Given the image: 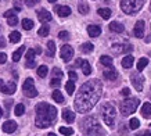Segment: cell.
I'll return each mask as SVG.
<instances>
[{"label":"cell","mask_w":151,"mask_h":136,"mask_svg":"<svg viewBox=\"0 0 151 136\" xmlns=\"http://www.w3.org/2000/svg\"><path fill=\"white\" fill-rule=\"evenodd\" d=\"M133 61H134L133 56H126V57H124V60H122V67L124 68H130L133 65Z\"/></svg>","instance_id":"cb8c5ba5"},{"label":"cell","mask_w":151,"mask_h":136,"mask_svg":"<svg viewBox=\"0 0 151 136\" xmlns=\"http://www.w3.org/2000/svg\"><path fill=\"white\" fill-rule=\"evenodd\" d=\"M13 15H15L14 10H9V11H6V13H4V17H6V18H10V17H13Z\"/></svg>","instance_id":"bcb514c9"},{"label":"cell","mask_w":151,"mask_h":136,"mask_svg":"<svg viewBox=\"0 0 151 136\" xmlns=\"http://www.w3.org/2000/svg\"><path fill=\"white\" fill-rule=\"evenodd\" d=\"M68 77L71 78V81H75V79L78 78V75H76V74L73 72V71H69V72H68Z\"/></svg>","instance_id":"c3c4849f"},{"label":"cell","mask_w":151,"mask_h":136,"mask_svg":"<svg viewBox=\"0 0 151 136\" xmlns=\"http://www.w3.org/2000/svg\"><path fill=\"white\" fill-rule=\"evenodd\" d=\"M6 47V39L3 36H0V49H3Z\"/></svg>","instance_id":"f907efd6"},{"label":"cell","mask_w":151,"mask_h":136,"mask_svg":"<svg viewBox=\"0 0 151 136\" xmlns=\"http://www.w3.org/2000/svg\"><path fill=\"white\" fill-rule=\"evenodd\" d=\"M100 63L103 64L104 67H112L114 60H112V57H110V56H101V57H100Z\"/></svg>","instance_id":"7402d4cb"},{"label":"cell","mask_w":151,"mask_h":136,"mask_svg":"<svg viewBox=\"0 0 151 136\" xmlns=\"http://www.w3.org/2000/svg\"><path fill=\"white\" fill-rule=\"evenodd\" d=\"M36 3H39V0H25V4H27L28 7H33Z\"/></svg>","instance_id":"ee69618b"},{"label":"cell","mask_w":151,"mask_h":136,"mask_svg":"<svg viewBox=\"0 0 151 136\" xmlns=\"http://www.w3.org/2000/svg\"><path fill=\"white\" fill-rule=\"evenodd\" d=\"M35 49H31V50H28V53H27V61L28 60H35Z\"/></svg>","instance_id":"b9f144b4"},{"label":"cell","mask_w":151,"mask_h":136,"mask_svg":"<svg viewBox=\"0 0 151 136\" xmlns=\"http://www.w3.org/2000/svg\"><path fill=\"white\" fill-rule=\"evenodd\" d=\"M148 65V59H146V57H142V59L137 61V71L139 72H142L143 69Z\"/></svg>","instance_id":"484cf974"},{"label":"cell","mask_w":151,"mask_h":136,"mask_svg":"<svg viewBox=\"0 0 151 136\" xmlns=\"http://www.w3.org/2000/svg\"><path fill=\"white\" fill-rule=\"evenodd\" d=\"M51 97H53V100H55L57 103H64V96L61 95V92H60V90H54V92H53Z\"/></svg>","instance_id":"4dcf8cb0"},{"label":"cell","mask_w":151,"mask_h":136,"mask_svg":"<svg viewBox=\"0 0 151 136\" xmlns=\"http://www.w3.org/2000/svg\"><path fill=\"white\" fill-rule=\"evenodd\" d=\"M87 33H89V36L97 38L101 33V28L99 25H89L87 27Z\"/></svg>","instance_id":"ac0fdd59"},{"label":"cell","mask_w":151,"mask_h":136,"mask_svg":"<svg viewBox=\"0 0 151 136\" xmlns=\"http://www.w3.org/2000/svg\"><path fill=\"white\" fill-rule=\"evenodd\" d=\"M17 122L15 121H6L4 124H3V131L6 132V133H13V132L17 131Z\"/></svg>","instance_id":"2e32d148"},{"label":"cell","mask_w":151,"mask_h":136,"mask_svg":"<svg viewBox=\"0 0 151 136\" xmlns=\"http://www.w3.org/2000/svg\"><path fill=\"white\" fill-rule=\"evenodd\" d=\"M93 49H94V46L92 43H89V42H86V43H83L81 46V50H82L83 53H90V51H93Z\"/></svg>","instance_id":"836d02e7"},{"label":"cell","mask_w":151,"mask_h":136,"mask_svg":"<svg viewBox=\"0 0 151 136\" xmlns=\"http://www.w3.org/2000/svg\"><path fill=\"white\" fill-rule=\"evenodd\" d=\"M60 133L64 135V136H72L73 129L72 128H67V127H60Z\"/></svg>","instance_id":"1f68e13d"},{"label":"cell","mask_w":151,"mask_h":136,"mask_svg":"<svg viewBox=\"0 0 151 136\" xmlns=\"http://www.w3.org/2000/svg\"><path fill=\"white\" fill-rule=\"evenodd\" d=\"M130 81H132V85L134 86V89L137 92L143 90V85H144V78L139 74H132L130 75Z\"/></svg>","instance_id":"9c48e42d"},{"label":"cell","mask_w":151,"mask_h":136,"mask_svg":"<svg viewBox=\"0 0 151 136\" xmlns=\"http://www.w3.org/2000/svg\"><path fill=\"white\" fill-rule=\"evenodd\" d=\"M7 24H9L10 27H15V25L18 24V18H17V15H13V17H10L9 21H7Z\"/></svg>","instance_id":"f35d334b"},{"label":"cell","mask_w":151,"mask_h":136,"mask_svg":"<svg viewBox=\"0 0 151 136\" xmlns=\"http://www.w3.org/2000/svg\"><path fill=\"white\" fill-rule=\"evenodd\" d=\"M14 113H15V115H22L24 113H25V106L24 104H17L15 106V109H14Z\"/></svg>","instance_id":"8d00e7d4"},{"label":"cell","mask_w":151,"mask_h":136,"mask_svg":"<svg viewBox=\"0 0 151 136\" xmlns=\"http://www.w3.org/2000/svg\"><path fill=\"white\" fill-rule=\"evenodd\" d=\"M47 136H57V135H55V133H53V132H50V133H49Z\"/></svg>","instance_id":"f5cc1de1"},{"label":"cell","mask_w":151,"mask_h":136,"mask_svg":"<svg viewBox=\"0 0 151 136\" xmlns=\"http://www.w3.org/2000/svg\"><path fill=\"white\" fill-rule=\"evenodd\" d=\"M21 25H22V28L25 29V31H31V29L33 28V25H35V24H33L32 20L24 18V20H22V22H21Z\"/></svg>","instance_id":"d4e9b609"},{"label":"cell","mask_w":151,"mask_h":136,"mask_svg":"<svg viewBox=\"0 0 151 136\" xmlns=\"http://www.w3.org/2000/svg\"><path fill=\"white\" fill-rule=\"evenodd\" d=\"M35 67H36L35 60H28L27 61V68H35Z\"/></svg>","instance_id":"f6af8a7d"},{"label":"cell","mask_w":151,"mask_h":136,"mask_svg":"<svg viewBox=\"0 0 151 136\" xmlns=\"http://www.w3.org/2000/svg\"><path fill=\"white\" fill-rule=\"evenodd\" d=\"M139 104H140V100L139 99H126L121 103V113L122 115H130L137 110Z\"/></svg>","instance_id":"8992f818"},{"label":"cell","mask_w":151,"mask_h":136,"mask_svg":"<svg viewBox=\"0 0 151 136\" xmlns=\"http://www.w3.org/2000/svg\"><path fill=\"white\" fill-rule=\"evenodd\" d=\"M101 92H103V85L99 79H90L85 82L75 97V110L78 113L90 111L100 100Z\"/></svg>","instance_id":"6da1fadb"},{"label":"cell","mask_w":151,"mask_h":136,"mask_svg":"<svg viewBox=\"0 0 151 136\" xmlns=\"http://www.w3.org/2000/svg\"><path fill=\"white\" fill-rule=\"evenodd\" d=\"M58 38L61 39V41H68V39H69V33L67 31H61L58 33Z\"/></svg>","instance_id":"ab89813d"},{"label":"cell","mask_w":151,"mask_h":136,"mask_svg":"<svg viewBox=\"0 0 151 136\" xmlns=\"http://www.w3.org/2000/svg\"><path fill=\"white\" fill-rule=\"evenodd\" d=\"M78 10H79V13L85 15V14L89 13V6H87L86 3H83V1H82V3L78 6Z\"/></svg>","instance_id":"74e56055"},{"label":"cell","mask_w":151,"mask_h":136,"mask_svg":"<svg viewBox=\"0 0 151 136\" xmlns=\"http://www.w3.org/2000/svg\"><path fill=\"white\" fill-rule=\"evenodd\" d=\"M143 4H144V0H122L121 1V9H122L124 13L132 15V14L137 13L143 7Z\"/></svg>","instance_id":"277c9868"},{"label":"cell","mask_w":151,"mask_h":136,"mask_svg":"<svg viewBox=\"0 0 151 136\" xmlns=\"http://www.w3.org/2000/svg\"><path fill=\"white\" fill-rule=\"evenodd\" d=\"M55 54V43L53 41H50L47 43V56L49 57H53Z\"/></svg>","instance_id":"f1b7e54d"},{"label":"cell","mask_w":151,"mask_h":136,"mask_svg":"<svg viewBox=\"0 0 151 136\" xmlns=\"http://www.w3.org/2000/svg\"><path fill=\"white\" fill-rule=\"evenodd\" d=\"M97 13H99V15H100L101 18H104V20H108L111 17V14H112L110 9H99Z\"/></svg>","instance_id":"4316f807"},{"label":"cell","mask_w":151,"mask_h":136,"mask_svg":"<svg viewBox=\"0 0 151 136\" xmlns=\"http://www.w3.org/2000/svg\"><path fill=\"white\" fill-rule=\"evenodd\" d=\"M47 1H50V3H54V1H57V0H47Z\"/></svg>","instance_id":"11a10c76"},{"label":"cell","mask_w":151,"mask_h":136,"mask_svg":"<svg viewBox=\"0 0 151 136\" xmlns=\"http://www.w3.org/2000/svg\"><path fill=\"white\" fill-rule=\"evenodd\" d=\"M15 89H17V85L13 81L9 82V83H4V82L0 79V92H3L6 95H13L14 92H15Z\"/></svg>","instance_id":"30bf717a"},{"label":"cell","mask_w":151,"mask_h":136,"mask_svg":"<svg viewBox=\"0 0 151 136\" xmlns=\"http://www.w3.org/2000/svg\"><path fill=\"white\" fill-rule=\"evenodd\" d=\"M110 29L112 32H116V33H122V32L125 31V27L121 22H116V21H114V22L110 24Z\"/></svg>","instance_id":"44dd1931"},{"label":"cell","mask_w":151,"mask_h":136,"mask_svg":"<svg viewBox=\"0 0 151 136\" xmlns=\"http://www.w3.org/2000/svg\"><path fill=\"white\" fill-rule=\"evenodd\" d=\"M37 18H39V21L40 22H49V21H51V14L47 11V10L45 9H42L37 11Z\"/></svg>","instance_id":"4fadbf2b"},{"label":"cell","mask_w":151,"mask_h":136,"mask_svg":"<svg viewBox=\"0 0 151 136\" xmlns=\"http://www.w3.org/2000/svg\"><path fill=\"white\" fill-rule=\"evenodd\" d=\"M142 115L147 119H151V103H144L142 107Z\"/></svg>","instance_id":"ffe728a7"},{"label":"cell","mask_w":151,"mask_h":136,"mask_svg":"<svg viewBox=\"0 0 151 136\" xmlns=\"http://www.w3.org/2000/svg\"><path fill=\"white\" fill-rule=\"evenodd\" d=\"M83 131L86 136H104V131L94 117H89L83 121Z\"/></svg>","instance_id":"3957f363"},{"label":"cell","mask_w":151,"mask_h":136,"mask_svg":"<svg viewBox=\"0 0 151 136\" xmlns=\"http://www.w3.org/2000/svg\"><path fill=\"white\" fill-rule=\"evenodd\" d=\"M137 136H151V132L144 131V132H142V133H140V135H137Z\"/></svg>","instance_id":"816d5d0a"},{"label":"cell","mask_w":151,"mask_h":136,"mask_svg":"<svg viewBox=\"0 0 151 136\" xmlns=\"http://www.w3.org/2000/svg\"><path fill=\"white\" fill-rule=\"evenodd\" d=\"M65 90L68 93L69 96L73 95V92H75V81H68L65 83Z\"/></svg>","instance_id":"f546056e"},{"label":"cell","mask_w":151,"mask_h":136,"mask_svg":"<svg viewBox=\"0 0 151 136\" xmlns=\"http://www.w3.org/2000/svg\"><path fill=\"white\" fill-rule=\"evenodd\" d=\"M101 114H103V119H104V124H107V127H114L115 115H116V110H115L114 106L111 103L104 104L101 109Z\"/></svg>","instance_id":"5b68a950"},{"label":"cell","mask_w":151,"mask_h":136,"mask_svg":"<svg viewBox=\"0 0 151 136\" xmlns=\"http://www.w3.org/2000/svg\"><path fill=\"white\" fill-rule=\"evenodd\" d=\"M121 95H122V96H129V95H130V90H129L128 88H124V89L121 90Z\"/></svg>","instance_id":"681fc988"},{"label":"cell","mask_w":151,"mask_h":136,"mask_svg":"<svg viewBox=\"0 0 151 136\" xmlns=\"http://www.w3.org/2000/svg\"><path fill=\"white\" fill-rule=\"evenodd\" d=\"M36 72H37V75L40 78H45L47 75V72H49V68L46 67V65H40V67L36 69Z\"/></svg>","instance_id":"d6a6232c"},{"label":"cell","mask_w":151,"mask_h":136,"mask_svg":"<svg viewBox=\"0 0 151 136\" xmlns=\"http://www.w3.org/2000/svg\"><path fill=\"white\" fill-rule=\"evenodd\" d=\"M53 78H60V79H61V78H63V71H61L60 68H54V69H53Z\"/></svg>","instance_id":"60d3db41"},{"label":"cell","mask_w":151,"mask_h":136,"mask_svg":"<svg viewBox=\"0 0 151 136\" xmlns=\"http://www.w3.org/2000/svg\"><path fill=\"white\" fill-rule=\"evenodd\" d=\"M60 56H61L63 61L68 63V61H71V60H72V57H73V49L69 45H64L63 47H61Z\"/></svg>","instance_id":"ba28073f"},{"label":"cell","mask_w":151,"mask_h":136,"mask_svg":"<svg viewBox=\"0 0 151 136\" xmlns=\"http://www.w3.org/2000/svg\"><path fill=\"white\" fill-rule=\"evenodd\" d=\"M150 97H151V93H150Z\"/></svg>","instance_id":"9f6ffc18"},{"label":"cell","mask_w":151,"mask_h":136,"mask_svg":"<svg viewBox=\"0 0 151 136\" xmlns=\"http://www.w3.org/2000/svg\"><path fill=\"white\" fill-rule=\"evenodd\" d=\"M103 75H104V78L105 79H108V81H115V79L118 78V72H116L115 68H112V67L107 68L104 72H103Z\"/></svg>","instance_id":"9a60e30c"},{"label":"cell","mask_w":151,"mask_h":136,"mask_svg":"<svg viewBox=\"0 0 151 136\" xmlns=\"http://www.w3.org/2000/svg\"><path fill=\"white\" fill-rule=\"evenodd\" d=\"M9 38H10V42H11V43H18V42L21 41V33H19L18 31H14L10 33Z\"/></svg>","instance_id":"83f0119b"},{"label":"cell","mask_w":151,"mask_h":136,"mask_svg":"<svg viewBox=\"0 0 151 136\" xmlns=\"http://www.w3.org/2000/svg\"><path fill=\"white\" fill-rule=\"evenodd\" d=\"M49 32H50V28H49V25H43V27L37 31V35H40V36H47L49 35Z\"/></svg>","instance_id":"e575fe53"},{"label":"cell","mask_w":151,"mask_h":136,"mask_svg":"<svg viewBox=\"0 0 151 136\" xmlns=\"http://www.w3.org/2000/svg\"><path fill=\"white\" fill-rule=\"evenodd\" d=\"M60 83H61V79H60V78H53V79H51V82H50V85L53 88H58Z\"/></svg>","instance_id":"7bdbcfd3"},{"label":"cell","mask_w":151,"mask_h":136,"mask_svg":"<svg viewBox=\"0 0 151 136\" xmlns=\"http://www.w3.org/2000/svg\"><path fill=\"white\" fill-rule=\"evenodd\" d=\"M7 61V56L4 53H0V64H4Z\"/></svg>","instance_id":"7dc6e473"},{"label":"cell","mask_w":151,"mask_h":136,"mask_svg":"<svg viewBox=\"0 0 151 136\" xmlns=\"http://www.w3.org/2000/svg\"><path fill=\"white\" fill-rule=\"evenodd\" d=\"M76 65H79V67L82 68V71L85 75H90L92 74V67H90V64H89V61H86V60H81L79 59L78 61H76Z\"/></svg>","instance_id":"7c38bea8"},{"label":"cell","mask_w":151,"mask_h":136,"mask_svg":"<svg viewBox=\"0 0 151 136\" xmlns=\"http://www.w3.org/2000/svg\"><path fill=\"white\" fill-rule=\"evenodd\" d=\"M54 11L58 14L60 17H68L71 14V9L68 6H54Z\"/></svg>","instance_id":"5bb4252c"},{"label":"cell","mask_w":151,"mask_h":136,"mask_svg":"<svg viewBox=\"0 0 151 136\" xmlns=\"http://www.w3.org/2000/svg\"><path fill=\"white\" fill-rule=\"evenodd\" d=\"M22 90H24V95L27 96V97H36L37 96V90L36 88H35V83H33V79L32 78H27L25 82H24L22 85Z\"/></svg>","instance_id":"52a82bcc"},{"label":"cell","mask_w":151,"mask_h":136,"mask_svg":"<svg viewBox=\"0 0 151 136\" xmlns=\"http://www.w3.org/2000/svg\"><path fill=\"white\" fill-rule=\"evenodd\" d=\"M133 33L136 38H143L144 36V21H137L136 25H134V29H133Z\"/></svg>","instance_id":"8fae6325"},{"label":"cell","mask_w":151,"mask_h":136,"mask_svg":"<svg viewBox=\"0 0 151 136\" xmlns=\"http://www.w3.org/2000/svg\"><path fill=\"white\" fill-rule=\"evenodd\" d=\"M112 50L115 53H125V51H130L132 50V46L129 45H114L112 46Z\"/></svg>","instance_id":"d6986e66"},{"label":"cell","mask_w":151,"mask_h":136,"mask_svg":"<svg viewBox=\"0 0 151 136\" xmlns=\"http://www.w3.org/2000/svg\"><path fill=\"white\" fill-rule=\"evenodd\" d=\"M1 115H3V110H1V107H0V118H1Z\"/></svg>","instance_id":"db71d44e"},{"label":"cell","mask_w":151,"mask_h":136,"mask_svg":"<svg viewBox=\"0 0 151 136\" xmlns=\"http://www.w3.org/2000/svg\"><path fill=\"white\" fill-rule=\"evenodd\" d=\"M140 127V121H139L137 118H132L130 121H129V128L130 129H137Z\"/></svg>","instance_id":"d590c367"},{"label":"cell","mask_w":151,"mask_h":136,"mask_svg":"<svg viewBox=\"0 0 151 136\" xmlns=\"http://www.w3.org/2000/svg\"><path fill=\"white\" fill-rule=\"evenodd\" d=\"M55 118H57V110L54 106L46 104V103H40L36 106L35 124L37 128H49Z\"/></svg>","instance_id":"7a4b0ae2"},{"label":"cell","mask_w":151,"mask_h":136,"mask_svg":"<svg viewBox=\"0 0 151 136\" xmlns=\"http://www.w3.org/2000/svg\"><path fill=\"white\" fill-rule=\"evenodd\" d=\"M63 118H64L65 122L72 124L73 121H75V113H72V111L68 109H64L63 110Z\"/></svg>","instance_id":"e0dca14e"},{"label":"cell","mask_w":151,"mask_h":136,"mask_svg":"<svg viewBox=\"0 0 151 136\" xmlns=\"http://www.w3.org/2000/svg\"><path fill=\"white\" fill-rule=\"evenodd\" d=\"M24 51H25V46H21L17 51H14V53H13V61H15V63H17V61H19V60H21V57H22Z\"/></svg>","instance_id":"603a6c76"}]
</instances>
